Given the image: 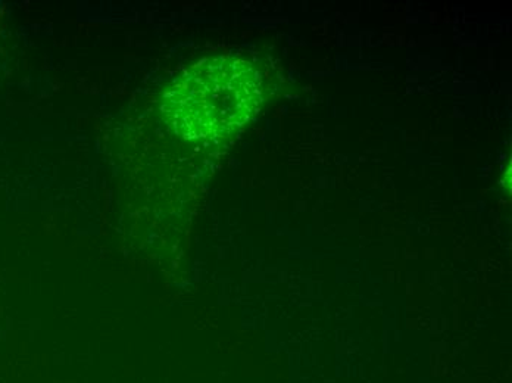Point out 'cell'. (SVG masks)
I'll return each instance as SVG.
<instances>
[{
  "instance_id": "obj_1",
  "label": "cell",
  "mask_w": 512,
  "mask_h": 383,
  "mask_svg": "<svg viewBox=\"0 0 512 383\" xmlns=\"http://www.w3.org/2000/svg\"><path fill=\"white\" fill-rule=\"evenodd\" d=\"M264 98V77L251 61L215 56L181 74L165 93L162 114L181 139H221L249 123Z\"/></svg>"
}]
</instances>
